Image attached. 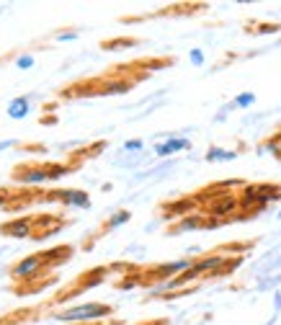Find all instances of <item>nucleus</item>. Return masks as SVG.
Instances as JSON below:
<instances>
[{"mask_svg":"<svg viewBox=\"0 0 281 325\" xmlns=\"http://www.w3.org/2000/svg\"><path fill=\"white\" fill-rule=\"evenodd\" d=\"M106 305H80V307H72V310H65L57 315V320H65V323H72V320H93V318H103L108 315Z\"/></svg>","mask_w":281,"mask_h":325,"instance_id":"1","label":"nucleus"},{"mask_svg":"<svg viewBox=\"0 0 281 325\" xmlns=\"http://www.w3.org/2000/svg\"><path fill=\"white\" fill-rule=\"evenodd\" d=\"M62 173V168H26V170H18L16 176H21L18 181H26V183H41V181H47V178H54V176H60Z\"/></svg>","mask_w":281,"mask_h":325,"instance_id":"2","label":"nucleus"},{"mask_svg":"<svg viewBox=\"0 0 281 325\" xmlns=\"http://www.w3.org/2000/svg\"><path fill=\"white\" fill-rule=\"evenodd\" d=\"M49 256H31V258H26V261H21V264H16L13 268H11V276L13 279H26V276H31L36 268H41L44 266V261H47Z\"/></svg>","mask_w":281,"mask_h":325,"instance_id":"3","label":"nucleus"},{"mask_svg":"<svg viewBox=\"0 0 281 325\" xmlns=\"http://www.w3.org/2000/svg\"><path fill=\"white\" fill-rule=\"evenodd\" d=\"M29 114V98H13L11 103H8V116L11 119H23V116Z\"/></svg>","mask_w":281,"mask_h":325,"instance_id":"4","label":"nucleus"},{"mask_svg":"<svg viewBox=\"0 0 281 325\" xmlns=\"http://www.w3.org/2000/svg\"><path fill=\"white\" fill-rule=\"evenodd\" d=\"M60 202H67V204H78V206H88V196L80 194V191H60Z\"/></svg>","mask_w":281,"mask_h":325,"instance_id":"5","label":"nucleus"},{"mask_svg":"<svg viewBox=\"0 0 281 325\" xmlns=\"http://www.w3.org/2000/svg\"><path fill=\"white\" fill-rule=\"evenodd\" d=\"M3 232H8V235H18V238H23V235H29V222L18 220V222H13V224H5V227H3Z\"/></svg>","mask_w":281,"mask_h":325,"instance_id":"6","label":"nucleus"},{"mask_svg":"<svg viewBox=\"0 0 281 325\" xmlns=\"http://www.w3.org/2000/svg\"><path fill=\"white\" fill-rule=\"evenodd\" d=\"M34 65V57H29V54H26V57H18V67H31Z\"/></svg>","mask_w":281,"mask_h":325,"instance_id":"7","label":"nucleus"},{"mask_svg":"<svg viewBox=\"0 0 281 325\" xmlns=\"http://www.w3.org/2000/svg\"><path fill=\"white\" fill-rule=\"evenodd\" d=\"M250 101H253V96H250V93H242V96L238 98V103H240V106H248Z\"/></svg>","mask_w":281,"mask_h":325,"instance_id":"8","label":"nucleus"},{"mask_svg":"<svg viewBox=\"0 0 281 325\" xmlns=\"http://www.w3.org/2000/svg\"><path fill=\"white\" fill-rule=\"evenodd\" d=\"M8 144H11V142H0V150H5V147H8Z\"/></svg>","mask_w":281,"mask_h":325,"instance_id":"9","label":"nucleus"},{"mask_svg":"<svg viewBox=\"0 0 281 325\" xmlns=\"http://www.w3.org/2000/svg\"><path fill=\"white\" fill-rule=\"evenodd\" d=\"M5 202V194H0V204H3Z\"/></svg>","mask_w":281,"mask_h":325,"instance_id":"10","label":"nucleus"}]
</instances>
